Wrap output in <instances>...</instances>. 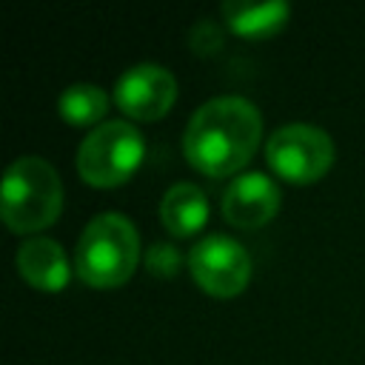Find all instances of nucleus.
Wrapping results in <instances>:
<instances>
[{"instance_id": "1", "label": "nucleus", "mask_w": 365, "mask_h": 365, "mask_svg": "<svg viewBox=\"0 0 365 365\" xmlns=\"http://www.w3.org/2000/svg\"><path fill=\"white\" fill-rule=\"evenodd\" d=\"M262 137L259 108L240 94L205 100L182 134L185 160L211 177H228L248 165Z\"/></svg>"}, {"instance_id": "2", "label": "nucleus", "mask_w": 365, "mask_h": 365, "mask_svg": "<svg viewBox=\"0 0 365 365\" xmlns=\"http://www.w3.org/2000/svg\"><path fill=\"white\" fill-rule=\"evenodd\" d=\"M63 211V182L57 168L26 154L11 160L0 185V217L14 234H34L48 228Z\"/></svg>"}, {"instance_id": "3", "label": "nucleus", "mask_w": 365, "mask_h": 365, "mask_svg": "<svg viewBox=\"0 0 365 365\" xmlns=\"http://www.w3.org/2000/svg\"><path fill=\"white\" fill-rule=\"evenodd\" d=\"M140 259L137 225L120 211H103L88 220L74 248V268L94 288L123 285Z\"/></svg>"}, {"instance_id": "4", "label": "nucleus", "mask_w": 365, "mask_h": 365, "mask_svg": "<svg viewBox=\"0 0 365 365\" xmlns=\"http://www.w3.org/2000/svg\"><path fill=\"white\" fill-rule=\"evenodd\" d=\"M145 157L143 131L128 120L94 125L77 148V171L88 185L114 188L125 182Z\"/></svg>"}, {"instance_id": "5", "label": "nucleus", "mask_w": 365, "mask_h": 365, "mask_svg": "<svg viewBox=\"0 0 365 365\" xmlns=\"http://www.w3.org/2000/svg\"><path fill=\"white\" fill-rule=\"evenodd\" d=\"M268 165L288 182H314L334 163V140L311 123H285L265 143Z\"/></svg>"}, {"instance_id": "6", "label": "nucleus", "mask_w": 365, "mask_h": 365, "mask_svg": "<svg viewBox=\"0 0 365 365\" xmlns=\"http://www.w3.org/2000/svg\"><path fill=\"white\" fill-rule=\"evenodd\" d=\"M188 268L197 285L220 299L237 297L251 279V257L245 245L228 234H205L188 251Z\"/></svg>"}, {"instance_id": "7", "label": "nucleus", "mask_w": 365, "mask_h": 365, "mask_svg": "<svg viewBox=\"0 0 365 365\" xmlns=\"http://www.w3.org/2000/svg\"><path fill=\"white\" fill-rule=\"evenodd\" d=\"M177 100V80L160 63H137L114 83V103L131 120H157Z\"/></svg>"}, {"instance_id": "8", "label": "nucleus", "mask_w": 365, "mask_h": 365, "mask_svg": "<svg viewBox=\"0 0 365 365\" xmlns=\"http://www.w3.org/2000/svg\"><path fill=\"white\" fill-rule=\"evenodd\" d=\"M279 185L265 171H242L222 191V217L237 228H259L279 211Z\"/></svg>"}, {"instance_id": "9", "label": "nucleus", "mask_w": 365, "mask_h": 365, "mask_svg": "<svg viewBox=\"0 0 365 365\" xmlns=\"http://www.w3.org/2000/svg\"><path fill=\"white\" fill-rule=\"evenodd\" d=\"M14 265L26 282L43 291H60L68 282V259H66L63 245L43 234L20 242Z\"/></svg>"}, {"instance_id": "10", "label": "nucleus", "mask_w": 365, "mask_h": 365, "mask_svg": "<svg viewBox=\"0 0 365 365\" xmlns=\"http://www.w3.org/2000/svg\"><path fill=\"white\" fill-rule=\"evenodd\" d=\"M160 220L174 237L197 234L208 220L205 191L194 182H174L160 200Z\"/></svg>"}, {"instance_id": "11", "label": "nucleus", "mask_w": 365, "mask_h": 365, "mask_svg": "<svg viewBox=\"0 0 365 365\" xmlns=\"http://www.w3.org/2000/svg\"><path fill=\"white\" fill-rule=\"evenodd\" d=\"M220 11L231 31L242 37H271L288 23L291 6L285 0H265V3L225 0Z\"/></svg>"}, {"instance_id": "12", "label": "nucleus", "mask_w": 365, "mask_h": 365, "mask_svg": "<svg viewBox=\"0 0 365 365\" xmlns=\"http://www.w3.org/2000/svg\"><path fill=\"white\" fill-rule=\"evenodd\" d=\"M108 103H111L108 91L100 88L97 83H74L60 91L57 111L71 125H91L103 120V114L108 111Z\"/></svg>"}, {"instance_id": "13", "label": "nucleus", "mask_w": 365, "mask_h": 365, "mask_svg": "<svg viewBox=\"0 0 365 365\" xmlns=\"http://www.w3.org/2000/svg\"><path fill=\"white\" fill-rule=\"evenodd\" d=\"M180 262H182V257H180V251L171 242H154L145 251V268L154 277H174Z\"/></svg>"}, {"instance_id": "14", "label": "nucleus", "mask_w": 365, "mask_h": 365, "mask_svg": "<svg viewBox=\"0 0 365 365\" xmlns=\"http://www.w3.org/2000/svg\"><path fill=\"white\" fill-rule=\"evenodd\" d=\"M222 43V37H220V29L211 23V20H200L197 26H194V31H191V46L197 48V51H214L217 46Z\"/></svg>"}]
</instances>
